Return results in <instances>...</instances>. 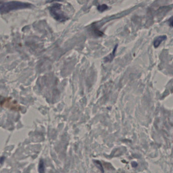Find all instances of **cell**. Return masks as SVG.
<instances>
[{"mask_svg":"<svg viewBox=\"0 0 173 173\" xmlns=\"http://www.w3.org/2000/svg\"><path fill=\"white\" fill-rule=\"evenodd\" d=\"M33 5L30 3L12 1L7 2H0V14H6L10 12L21 9L32 8Z\"/></svg>","mask_w":173,"mask_h":173,"instance_id":"cell-1","label":"cell"},{"mask_svg":"<svg viewBox=\"0 0 173 173\" xmlns=\"http://www.w3.org/2000/svg\"><path fill=\"white\" fill-rule=\"evenodd\" d=\"M61 5L59 3H55L49 7L50 14L56 21L59 22H64L68 20L67 16L61 10Z\"/></svg>","mask_w":173,"mask_h":173,"instance_id":"cell-2","label":"cell"},{"mask_svg":"<svg viewBox=\"0 0 173 173\" xmlns=\"http://www.w3.org/2000/svg\"><path fill=\"white\" fill-rule=\"evenodd\" d=\"M117 47H118V45L117 44V45H116L115 46L112 53L110 54H109L108 56H106V57L105 58V61L106 62L111 61H112L113 59H114L115 55V53H116V51L117 50Z\"/></svg>","mask_w":173,"mask_h":173,"instance_id":"cell-5","label":"cell"},{"mask_svg":"<svg viewBox=\"0 0 173 173\" xmlns=\"http://www.w3.org/2000/svg\"><path fill=\"white\" fill-rule=\"evenodd\" d=\"M98 11L101 12H103L104 11H106L108 9V6L106 4H102L98 6L97 8Z\"/></svg>","mask_w":173,"mask_h":173,"instance_id":"cell-6","label":"cell"},{"mask_svg":"<svg viewBox=\"0 0 173 173\" xmlns=\"http://www.w3.org/2000/svg\"><path fill=\"white\" fill-rule=\"evenodd\" d=\"M167 38V36H166V35L159 36L157 38H156L153 41L154 47L155 48L158 47L160 45V44L162 43L163 41L166 40Z\"/></svg>","mask_w":173,"mask_h":173,"instance_id":"cell-4","label":"cell"},{"mask_svg":"<svg viewBox=\"0 0 173 173\" xmlns=\"http://www.w3.org/2000/svg\"><path fill=\"white\" fill-rule=\"evenodd\" d=\"M41 163H42L41 164H40V167H41L39 168V169H40V170H41V169H42V170H44V168H43V167H44L43 162L42 161V162H41Z\"/></svg>","mask_w":173,"mask_h":173,"instance_id":"cell-9","label":"cell"},{"mask_svg":"<svg viewBox=\"0 0 173 173\" xmlns=\"http://www.w3.org/2000/svg\"><path fill=\"white\" fill-rule=\"evenodd\" d=\"M94 32H95V35H97V36H102L103 35V32H101V31L98 30L96 29L95 28Z\"/></svg>","mask_w":173,"mask_h":173,"instance_id":"cell-7","label":"cell"},{"mask_svg":"<svg viewBox=\"0 0 173 173\" xmlns=\"http://www.w3.org/2000/svg\"><path fill=\"white\" fill-rule=\"evenodd\" d=\"M169 21L170 26L171 27H172V26H173V18H172V17L169 20Z\"/></svg>","mask_w":173,"mask_h":173,"instance_id":"cell-8","label":"cell"},{"mask_svg":"<svg viewBox=\"0 0 173 173\" xmlns=\"http://www.w3.org/2000/svg\"><path fill=\"white\" fill-rule=\"evenodd\" d=\"M0 105L12 110L18 111L21 110V107L20 105L15 101H13L9 97H4L0 96Z\"/></svg>","mask_w":173,"mask_h":173,"instance_id":"cell-3","label":"cell"}]
</instances>
